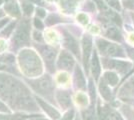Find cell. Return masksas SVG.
Masks as SVG:
<instances>
[{"mask_svg":"<svg viewBox=\"0 0 134 120\" xmlns=\"http://www.w3.org/2000/svg\"><path fill=\"white\" fill-rule=\"evenodd\" d=\"M62 19L57 14H51V15H49L48 17H47V19H46V23H47V25H53V24H56V23H59L61 22Z\"/></svg>","mask_w":134,"mask_h":120,"instance_id":"cell-21","label":"cell"},{"mask_svg":"<svg viewBox=\"0 0 134 120\" xmlns=\"http://www.w3.org/2000/svg\"><path fill=\"white\" fill-rule=\"evenodd\" d=\"M124 112H125L126 117H127L129 120H134V114L130 109H127V110H126V109H124Z\"/></svg>","mask_w":134,"mask_h":120,"instance_id":"cell-30","label":"cell"},{"mask_svg":"<svg viewBox=\"0 0 134 120\" xmlns=\"http://www.w3.org/2000/svg\"><path fill=\"white\" fill-rule=\"evenodd\" d=\"M74 115H75V112L73 109H70L69 111H67L66 113L64 114V116L62 117L61 120H73L74 119Z\"/></svg>","mask_w":134,"mask_h":120,"instance_id":"cell-25","label":"cell"},{"mask_svg":"<svg viewBox=\"0 0 134 120\" xmlns=\"http://www.w3.org/2000/svg\"><path fill=\"white\" fill-rule=\"evenodd\" d=\"M22 9L23 12L26 16H30L32 14V11H33V4L31 2H24L22 4Z\"/></svg>","mask_w":134,"mask_h":120,"instance_id":"cell-22","label":"cell"},{"mask_svg":"<svg viewBox=\"0 0 134 120\" xmlns=\"http://www.w3.org/2000/svg\"><path fill=\"white\" fill-rule=\"evenodd\" d=\"M107 2V4L109 6H111L112 8H114L115 10L120 11L121 10V5L119 3V0H105Z\"/></svg>","mask_w":134,"mask_h":120,"instance_id":"cell-23","label":"cell"},{"mask_svg":"<svg viewBox=\"0 0 134 120\" xmlns=\"http://www.w3.org/2000/svg\"><path fill=\"white\" fill-rule=\"evenodd\" d=\"M14 26H15V22H12V23H10L7 27H5V29L2 31V35H3V37H8V35L10 34L12 31H13Z\"/></svg>","mask_w":134,"mask_h":120,"instance_id":"cell-24","label":"cell"},{"mask_svg":"<svg viewBox=\"0 0 134 120\" xmlns=\"http://www.w3.org/2000/svg\"><path fill=\"white\" fill-rule=\"evenodd\" d=\"M75 61L73 59L72 55L67 51H61L59 58L57 60V67L61 70L70 71L74 67Z\"/></svg>","mask_w":134,"mask_h":120,"instance_id":"cell-6","label":"cell"},{"mask_svg":"<svg viewBox=\"0 0 134 120\" xmlns=\"http://www.w3.org/2000/svg\"><path fill=\"white\" fill-rule=\"evenodd\" d=\"M107 67L109 69H114L119 73H125L128 70L131 69V63L127 62V61H122V60H115V59H109L106 63H105Z\"/></svg>","mask_w":134,"mask_h":120,"instance_id":"cell-8","label":"cell"},{"mask_svg":"<svg viewBox=\"0 0 134 120\" xmlns=\"http://www.w3.org/2000/svg\"><path fill=\"white\" fill-rule=\"evenodd\" d=\"M79 0H61L60 6L65 13H73Z\"/></svg>","mask_w":134,"mask_h":120,"instance_id":"cell-14","label":"cell"},{"mask_svg":"<svg viewBox=\"0 0 134 120\" xmlns=\"http://www.w3.org/2000/svg\"><path fill=\"white\" fill-rule=\"evenodd\" d=\"M36 13H37V16H39V17H44L45 15H46V12L45 10H43L42 8H37V10H36Z\"/></svg>","mask_w":134,"mask_h":120,"instance_id":"cell-32","label":"cell"},{"mask_svg":"<svg viewBox=\"0 0 134 120\" xmlns=\"http://www.w3.org/2000/svg\"><path fill=\"white\" fill-rule=\"evenodd\" d=\"M29 83L37 93H40L41 95L48 98L49 100L53 99V96H52L53 85H52V80L49 76H44L39 79L31 80Z\"/></svg>","mask_w":134,"mask_h":120,"instance_id":"cell-4","label":"cell"},{"mask_svg":"<svg viewBox=\"0 0 134 120\" xmlns=\"http://www.w3.org/2000/svg\"><path fill=\"white\" fill-rule=\"evenodd\" d=\"M105 35L107 37H109L113 40H116V41H119V42L122 40V35L116 27H107Z\"/></svg>","mask_w":134,"mask_h":120,"instance_id":"cell-18","label":"cell"},{"mask_svg":"<svg viewBox=\"0 0 134 120\" xmlns=\"http://www.w3.org/2000/svg\"><path fill=\"white\" fill-rule=\"evenodd\" d=\"M132 18H133V23H134V14H132Z\"/></svg>","mask_w":134,"mask_h":120,"instance_id":"cell-39","label":"cell"},{"mask_svg":"<svg viewBox=\"0 0 134 120\" xmlns=\"http://www.w3.org/2000/svg\"><path fill=\"white\" fill-rule=\"evenodd\" d=\"M75 84L77 86V88L79 89H85L86 88V82H85V78L84 75L81 71L80 67H76L75 69Z\"/></svg>","mask_w":134,"mask_h":120,"instance_id":"cell-15","label":"cell"},{"mask_svg":"<svg viewBox=\"0 0 134 120\" xmlns=\"http://www.w3.org/2000/svg\"><path fill=\"white\" fill-rule=\"evenodd\" d=\"M34 39L35 40H38V41H42V37H41V36H42V35L40 34L39 32H38V33H37V32H34Z\"/></svg>","mask_w":134,"mask_h":120,"instance_id":"cell-34","label":"cell"},{"mask_svg":"<svg viewBox=\"0 0 134 120\" xmlns=\"http://www.w3.org/2000/svg\"><path fill=\"white\" fill-rule=\"evenodd\" d=\"M0 112L1 113H9L10 112V110L8 109V107L3 102H1V101H0Z\"/></svg>","mask_w":134,"mask_h":120,"instance_id":"cell-29","label":"cell"},{"mask_svg":"<svg viewBox=\"0 0 134 120\" xmlns=\"http://www.w3.org/2000/svg\"><path fill=\"white\" fill-rule=\"evenodd\" d=\"M76 102L78 104V106L82 107V108H85L87 105H88V99H87V96L84 94V93H77L76 94Z\"/></svg>","mask_w":134,"mask_h":120,"instance_id":"cell-19","label":"cell"},{"mask_svg":"<svg viewBox=\"0 0 134 120\" xmlns=\"http://www.w3.org/2000/svg\"><path fill=\"white\" fill-rule=\"evenodd\" d=\"M69 75L65 73V72H62L57 75V82L60 84V85H66L67 83L69 82Z\"/></svg>","mask_w":134,"mask_h":120,"instance_id":"cell-20","label":"cell"},{"mask_svg":"<svg viewBox=\"0 0 134 120\" xmlns=\"http://www.w3.org/2000/svg\"><path fill=\"white\" fill-rule=\"evenodd\" d=\"M96 44L100 53L104 56H112V57H124L125 56L122 47L117 44L111 43L102 38H97Z\"/></svg>","mask_w":134,"mask_h":120,"instance_id":"cell-3","label":"cell"},{"mask_svg":"<svg viewBox=\"0 0 134 120\" xmlns=\"http://www.w3.org/2000/svg\"><path fill=\"white\" fill-rule=\"evenodd\" d=\"M77 19H78L81 23H83V24H86V23L88 22V17H87L86 14H84V13L79 14L78 16H77Z\"/></svg>","mask_w":134,"mask_h":120,"instance_id":"cell-28","label":"cell"},{"mask_svg":"<svg viewBox=\"0 0 134 120\" xmlns=\"http://www.w3.org/2000/svg\"><path fill=\"white\" fill-rule=\"evenodd\" d=\"M63 43L64 46L66 47L68 50L72 52L73 54H75L76 56H80V52H79V45L76 39L73 37L70 33H68L67 31H63Z\"/></svg>","mask_w":134,"mask_h":120,"instance_id":"cell-7","label":"cell"},{"mask_svg":"<svg viewBox=\"0 0 134 120\" xmlns=\"http://www.w3.org/2000/svg\"><path fill=\"white\" fill-rule=\"evenodd\" d=\"M19 65L23 74L28 77H37L42 74L43 67L38 55L33 50L25 49L19 53Z\"/></svg>","mask_w":134,"mask_h":120,"instance_id":"cell-1","label":"cell"},{"mask_svg":"<svg viewBox=\"0 0 134 120\" xmlns=\"http://www.w3.org/2000/svg\"><path fill=\"white\" fill-rule=\"evenodd\" d=\"M123 4H124V6L127 9L134 10V0H124L123 1Z\"/></svg>","mask_w":134,"mask_h":120,"instance_id":"cell-26","label":"cell"},{"mask_svg":"<svg viewBox=\"0 0 134 120\" xmlns=\"http://www.w3.org/2000/svg\"><path fill=\"white\" fill-rule=\"evenodd\" d=\"M99 90L102 95V97L104 98L107 101H110L112 99V93L110 90V87L107 84L104 80L102 79V81L100 82V85H99Z\"/></svg>","mask_w":134,"mask_h":120,"instance_id":"cell-16","label":"cell"},{"mask_svg":"<svg viewBox=\"0 0 134 120\" xmlns=\"http://www.w3.org/2000/svg\"><path fill=\"white\" fill-rule=\"evenodd\" d=\"M36 100H37V103L39 104L40 106L42 107V109L45 111V113L48 115L50 118L55 120V119H58V118L60 117L59 111L56 108H54L52 105H50L49 103L45 102L43 99H41V98H39V97H36Z\"/></svg>","mask_w":134,"mask_h":120,"instance_id":"cell-11","label":"cell"},{"mask_svg":"<svg viewBox=\"0 0 134 120\" xmlns=\"http://www.w3.org/2000/svg\"><path fill=\"white\" fill-rule=\"evenodd\" d=\"M8 20H9L8 18H2V19H0V29L2 28L5 24L8 23Z\"/></svg>","mask_w":134,"mask_h":120,"instance_id":"cell-33","label":"cell"},{"mask_svg":"<svg viewBox=\"0 0 134 120\" xmlns=\"http://www.w3.org/2000/svg\"><path fill=\"white\" fill-rule=\"evenodd\" d=\"M5 11L7 13H9L12 16H15V17H19L21 15L20 10H19V6L17 4L14 0H8L5 2Z\"/></svg>","mask_w":134,"mask_h":120,"instance_id":"cell-13","label":"cell"},{"mask_svg":"<svg viewBox=\"0 0 134 120\" xmlns=\"http://www.w3.org/2000/svg\"><path fill=\"white\" fill-rule=\"evenodd\" d=\"M83 44V62L85 69H88L90 53L92 51V37L88 34H85L82 38Z\"/></svg>","mask_w":134,"mask_h":120,"instance_id":"cell-9","label":"cell"},{"mask_svg":"<svg viewBox=\"0 0 134 120\" xmlns=\"http://www.w3.org/2000/svg\"><path fill=\"white\" fill-rule=\"evenodd\" d=\"M55 98L63 109H68L71 107V95L68 91L58 90L55 94Z\"/></svg>","mask_w":134,"mask_h":120,"instance_id":"cell-10","label":"cell"},{"mask_svg":"<svg viewBox=\"0 0 134 120\" xmlns=\"http://www.w3.org/2000/svg\"><path fill=\"white\" fill-rule=\"evenodd\" d=\"M28 2H34V3H38L40 5H44V0H27Z\"/></svg>","mask_w":134,"mask_h":120,"instance_id":"cell-35","label":"cell"},{"mask_svg":"<svg viewBox=\"0 0 134 120\" xmlns=\"http://www.w3.org/2000/svg\"><path fill=\"white\" fill-rule=\"evenodd\" d=\"M34 26L37 29H40V30L43 29V27H44L43 23H42V21L40 20L39 18H35V19H34Z\"/></svg>","mask_w":134,"mask_h":120,"instance_id":"cell-27","label":"cell"},{"mask_svg":"<svg viewBox=\"0 0 134 120\" xmlns=\"http://www.w3.org/2000/svg\"><path fill=\"white\" fill-rule=\"evenodd\" d=\"M103 80L106 82L109 86H115L118 83V75L112 71H107L104 73V78Z\"/></svg>","mask_w":134,"mask_h":120,"instance_id":"cell-17","label":"cell"},{"mask_svg":"<svg viewBox=\"0 0 134 120\" xmlns=\"http://www.w3.org/2000/svg\"><path fill=\"white\" fill-rule=\"evenodd\" d=\"M91 70H92V74L94 77L95 80H98L99 78V75L101 72V65L100 61H99V58L96 51L93 52L92 54V59H91Z\"/></svg>","mask_w":134,"mask_h":120,"instance_id":"cell-12","label":"cell"},{"mask_svg":"<svg viewBox=\"0 0 134 120\" xmlns=\"http://www.w3.org/2000/svg\"><path fill=\"white\" fill-rule=\"evenodd\" d=\"M38 50L40 51L42 57L44 59V62L47 66V69L53 72L54 71V60L56 57V50L48 45H38Z\"/></svg>","mask_w":134,"mask_h":120,"instance_id":"cell-5","label":"cell"},{"mask_svg":"<svg viewBox=\"0 0 134 120\" xmlns=\"http://www.w3.org/2000/svg\"><path fill=\"white\" fill-rule=\"evenodd\" d=\"M127 54L129 55V57L134 61V48H131V47L127 46Z\"/></svg>","mask_w":134,"mask_h":120,"instance_id":"cell-31","label":"cell"},{"mask_svg":"<svg viewBox=\"0 0 134 120\" xmlns=\"http://www.w3.org/2000/svg\"><path fill=\"white\" fill-rule=\"evenodd\" d=\"M33 120H48V119H46V118H43V117H41V116H39L38 118H36V119H33Z\"/></svg>","mask_w":134,"mask_h":120,"instance_id":"cell-37","label":"cell"},{"mask_svg":"<svg viewBox=\"0 0 134 120\" xmlns=\"http://www.w3.org/2000/svg\"><path fill=\"white\" fill-rule=\"evenodd\" d=\"M30 39V24L27 20H23L18 25L13 36V47L17 49L21 46L28 45Z\"/></svg>","mask_w":134,"mask_h":120,"instance_id":"cell-2","label":"cell"},{"mask_svg":"<svg viewBox=\"0 0 134 120\" xmlns=\"http://www.w3.org/2000/svg\"><path fill=\"white\" fill-rule=\"evenodd\" d=\"M3 14H4V13H3V12H2L1 10H0V18H1L2 16H3Z\"/></svg>","mask_w":134,"mask_h":120,"instance_id":"cell-38","label":"cell"},{"mask_svg":"<svg viewBox=\"0 0 134 120\" xmlns=\"http://www.w3.org/2000/svg\"><path fill=\"white\" fill-rule=\"evenodd\" d=\"M113 118H114L115 120H123L122 118H121L118 114H116V113H113Z\"/></svg>","mask_w":134,"mask_h":120,"instance_id":"cell-36","label":"cell"}]
</instances>
